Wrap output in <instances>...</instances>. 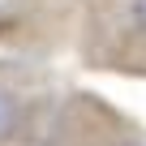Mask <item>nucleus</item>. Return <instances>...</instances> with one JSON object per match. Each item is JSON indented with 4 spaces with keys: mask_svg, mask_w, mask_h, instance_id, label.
I'll return each instance as SVG.
<instances>
[{
    "mask_svg": "<svg viewBox=\"0 0 146 146\" xmlns=\"http://www.w3.org/2000/svg\"><path fill=\"white\" fill-rule=\"evenodd\" d=\"M0 146H146V129L47 60L0 56Z\"/></svg>",
    "mask_w": 146,
    "mask_h": 146,
    "instance_id": "nucleus-1",
    "label": "nucleus"
},
{
    "mask_svg": "<svg viewBox=\"0 0 146 146\" xmlns=\"http://www.w3.org/2000/svg\"><path fill=\"white\" fill-rule=\"evenodd\" d=\"M69 56L90 73L146 82V0H82Z\"/></svg>",
    "mask_w": 146,
    "mask_h": 146,
    "instance_id": "nucleus-2",
    "label": "nucleus"
},
{
    "mask_svg": "<svg viewBox=\"0 0 146 146\" xmlns=\"http://www.w3.org/2000/svg\"><path fill=\"white\" fill-rule=\"evenodd\" d=\"M82 0H0V52L52 60L73 52Z\"/></svg>",
    "mask_w": 146,
    "mask_h": 146,
    "instance_id": "nucleus-3",
    "label": "nucleus"
}]
</instances>
